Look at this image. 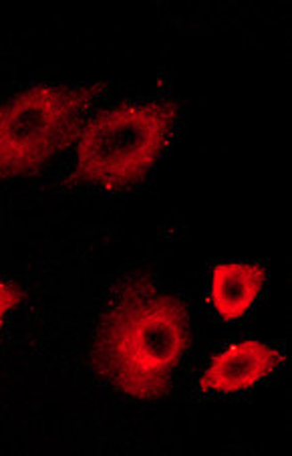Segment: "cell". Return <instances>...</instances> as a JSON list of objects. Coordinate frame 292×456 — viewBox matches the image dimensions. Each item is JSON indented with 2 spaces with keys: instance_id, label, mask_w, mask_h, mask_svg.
I'll return each mask as SVG.
<instances>
[{
  "instance_id": "6da1fadb",
  "label": "cell",
  "mask_w": 292,
  "mask_h": 456,
  "mask_svg": "<svg viewBox=\"0 0 292 456\" xmlns=\"http://www.w3.org/2000/svg\"><path fill=\"white\" fill-rule=\"evenodd\" d=\"M188 311L170 293L137 291L111 311L95 341L99 374L134 398L158 396L188 347Z\"/></svg>"
},
{
  "instance_id": "7a4b0ae2",
  "label": "cell",
  "mask_w": 292,
  "mask_h": 456,
  "mask_svg": "<svg viewBox=\"0 0 292 456\" xmlns=\"http://www.w3.org/2000/svg\"><path fill=\"white\" fill-rule=\"evenodd\" d=\"M172 103H126L105 110L83 127L77 143V176L99 188H121L143 178L170 140Z\"/></svg>"
},
{
  "instance_id": "3957f363",
  "label": "cell",
  "mask_w": 292,
  "mask_h": 456,
  "mask_svg": "<svg viewBox=\"0 0 292 456\" xmlns=\"http://www.w3.org/2000/svg\"><path fill=\"white\" fill-rule=\"evenodd\" d=\"M93 94L41 83L0 103V180L35 170L69 146Z\"/></svg>"
},
{
  "instance_id": "277c9868",
  "label": "cell",
  "mask_w": 292,
  "mask_h": 456,
  "mask_svg": "<svg viewBox=\"0 0 292 456\" xmlns=\"http://www.w3.org/2000/svg\"><path fill=\"white\" fill-rule=\"evenodd\" d=\"M279 363V349L266 341L244 339L212 357L204 374L199 376V386L206 392L236 394L271 376Z\"/></svg>"
},
{
  "instance_id": "5b68a950",
  "label": "cell",
  "mask_w": 292,
  "mask_h": 456,
  "mask_svg": "<svg viewBox=\"0 0 292 456\" xmlns=\"http://www.w3.org/2000/svg\"><path fill=\"white\" fill-rule=\"evenodd\" d=\"M264 269L258 263L228 261L212 269L210 299L218 315L226 322L242 317L264 287Z\"/></svg>"
},
{
  "instance_id": "8992f818",
  "label": "cell",
  "mask_w": 292,
  "mask_h": 456,
  "mask_svg": "<svg viewBox=\"0 0 292 456\" xmlns=\"http://www.w3.org/2000/svg\"><path fill=\"white\" fill-rule=\"evenodd\" d=\"M22 299H25V293H22V289L4 283V281H0V331H3L4 319H6V315H9V311L14 305H19Z\"/></svg>"
}]
</instances>
